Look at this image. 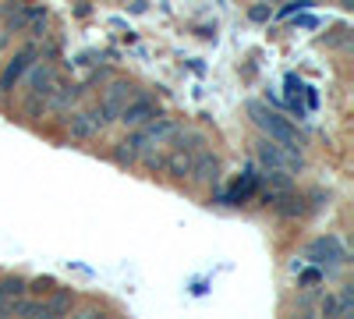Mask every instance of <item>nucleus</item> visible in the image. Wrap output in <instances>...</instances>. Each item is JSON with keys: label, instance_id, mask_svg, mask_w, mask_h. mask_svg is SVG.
Returning <instances> with one entry per match:
<instances>
[{"label": "nucleus", "instance_id": "1", "mask_svg": "<svg viewBox=\"0 0 354 319\" xmlns=\"http://www.w3.org/2000/svg\"><path fill=\"white\" fill-rule=\"evenodd\" d=\"M174 121H145L128 142H121V149H117V163H135L145 149H153V146H167V142L174 138Z\"/></svg>", "mask_w": 354, "mask_h": 319}, {"label": "nucleus", "instance_id": "2", "mask_svg": "<svg viewBox=\"0 0 354 319\" xmlns=\"http://www.w3.org/2000/svg\"><path fill=\"white\" fill-rule=\"evenodd\" d=\"M252 118H255V125L270 135L277 146H283V149H294L298 153L301 149V138H298V131L290 128V121L287 118H280L277 110H270V107H262V103H252Z\"/></svg>", "mask_w": 354, "mask_h": 319}, {"label": "nucleus", "instance_id": "3", "mask_svg": "<svg viewBox=\"0 0 354 319\" xmlns=\"http://www.w3.org/2000/svg\"><path fill=\"white\" fill-rule=\"evenodd\" d=\"M259 163L270 170V174H290V170H298V167H301L298 153L277 146L273 138H270V142H259Z\"/></svg>", "mask_w": 354, "mask_h": 319}, {"label": "nucleus", "instance_id": "4", "mask_svg": "<svg viewBox=\"0 0 354 319\" xmlns=\"http://www.w3.org/2000/svg\"><path fill=\"white\" fill-rule=\"evenodd\" d=\"M53 89H57V71L50 64H39L32 75V93H28V113H43Z\"/></svg>", "mask_w": 354, "mask_h": 319}, {"label": "nucleus", "instance_id": "5", "mask_svg": "<svg viewBox=\"0 0 354 319\" xmlns=\"http://www.w3.org/2000/svg\"><path fill=\"white\" fill-rule=\"evenodd\" d=\"M32 57H36V46H25V50L15 57V61L4 68V75H0V96H8V93L15 89V82L28 71V64H32Z\"/></svg>", "mask_w": 354, "mask_h": 319}, {"label": "nucleus", "instance_id": "6", "mask_svg": "<svg viewBox=\"0 0 354 319\" xmlns=\"http://www.w3.org/2000/svg\"><path fill=\"white\" fill-rule=\"evenodd\" d=\"M103 128H106V118H103L100 107L96 110H85V113H75V118H71V135L75 138H93Z\"/></svg>", "mask_w": 354, "mask_h": 319}, {"label": "nucleus", "instance_id": "7", "mask_svg": "<svg viewBox=\"0 0 354 319\" xmlns=\"http://www.w3.org/2000/svg\"><path fill=\"white\" fill-rule=\"evenodd\" d=\"M128 100H131V85H124V82H117V85H110V93H106V100L100 103V110H103V118H106V125H110V121H117V118H121V110L128 107Z\"/></svg>", "mask_w": 354, "mask_h": 319}, {"label": "nucleus", "instance_id": "8", "mask_svg": "<svg viewBox=\"0 0 354 319\" xmlns=\"http://www.w3.org/2000/svg\"><path fill=\"white\" fill-rule=\"evenodd\" d=\"M153 118H160V107L153 103V100H128V107L121 110V121L124 125H145V121H153Z\"/></svg>", "mask_w": 354, "mask_h": 319}, {"label": "nucleus", "instance_id": "9", "mask_svg": "<svg viewBox=\"0 0 354 319\" xmlns=\"http://www.w3.org/2000/svg\"><path fill=\"white\" fill-rule=\"evenodd\" d=\"M308 259H312V263H322V266H326V263L340 266L347 255H344V248H340V241H337V238H319V241L308 248Z\"/></svg>", "mask_w": 354, "mask_h": 319}, {"label": "nucleus", "instance_id": "10", "mask_svg": "<svg viewBox=\"0 0 354 319\" xmlns=\"http://www.w3.org/2000/svg\"><path fill=\"white\" fill-rule=\"evenodd\" d=\"M322 312H326V316H351V312H354V295H351V291L330 295L326 302H322Z\"/></svg>", "mask_w": 354, "mask_h": 319}, {"label": "nucleus", "instance_id": "11", "mask_svg": "<svg viewBox=\"0 0 354 319\" xmlns=\"http://www.w3.org/2000/svg\"><path fill=\"white\" fill-rule=\"evenodd\" d=\"M255 174H248V178L245 181H238V185H234L230 192H227V202H238V199H245V195H252V188H255Z\"/></svg>", "mask_w": 354, "mask_h": 319}, {"label": "nucleus", "instance_id": "12", "mask_svg": "<svg viewBox=\"0 0 354 319\" xmlns=\"http://www.w3.org/2000/svg\"><path fill=\"white\" fill-rule=\"evenodd\" d=\"M4 46H8V28L0 25V50H4Z\"/></svg>", "mask_w": 354, "mask_h": 319}]
</instances>
